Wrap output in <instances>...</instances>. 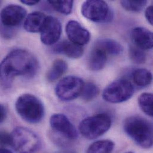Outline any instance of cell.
<instances>
[{
    "instance_id": "6da1fadb",
    "label": "cell",
    "mask_w": 153,
    "mask_h": 153,
    "mask_svg": "<svg viewBox=\"0 0 153 153\" xmlns=\"http://www.w3.org/2000/svg\"><path fill=\"white\" fill-rule=\"evenodd\" d=\"M38 68V61L32 54L22 49L13 50L0 64L1 84L10 88L15 77L32 76Z\"/></svg>"
},
{
    "instance_id": "7a4b0ae2",
    "label": "cell",
    "mask_w": 153,
    "mask_h": 153,
    "mask_svg": "<svg viewBox=\"0 0 153 153\" xmlns=\"http://www.w3.org/2000/svg\"><path fill=\"white\" fill-rule=\"evenodd\" d=\"M123 128L126 134L139 146L149 149L153 146V126L140 116H131L125 119Z\"/></svg>"
},
{
    "instance_id": "3957f363",
    "label": "cell",
    "mask_w": 153,
    "mask_h": 153,
    "mask_svg": "<svg viewBox=\"0 0 153 153\" xmlns=\"http://www.w3.org/2000/svg\"><path fill=\"white\" fill-rule=\"evenodd\" d=\"M16 110L18 114L26 122L38 123L44 116V107L42 102L35 96L23 94L16 102Z\"/></svg>"
},
{
    "instance_id": "277c9868",
    "label": "cell",
    "mask_w": 153,
    "mask_h": 153,
    "mask_svg": "<svg viewBox=\"0 0 153 153\" xmlns=\"http://www.w3.org/2000/svg\"><path fill=\"white\" fill-rule=\"evenodd\" d=\"M111 125V117L107 114L101 113L84 119L79 124V131L84 138L94 140L107 132Z\"/></svg>"
},
{
    "instance_id": "5b68a950",
    "label": "cell",
    "mask_w": 153,
    "mask_h": 153,
    "mask_svg": "<svg viewBox=\"0 0 153 153\" xmlns=\"http://www.w3.org/2000/svg\"><path fill=\"white\" fill-rule=\"evenodd\" d=\"M11 146L17 153H35L39 149L40 140L36 134L24 127H17L11 134Z\"/></svg>"
},
{
    "instance_id": "8992f818",
    "label": "cell",
    "mask_w": 153,
    "mask_h": 153,
    "mask_svg": "<svg viewBox=\"0 0 153 153\" xmlns=\"http://www.w3.org/2000/svg\"><path fill=\"white\" fill-rule=\"evenodd\" d=\"M134 93L132 83L127 79H120L113 81L104 90L103 99L111 103H120L129 100Z\"/></svg>"
},
{
    "instance_id": "52a82bcc",
    "label": "cell",
    "mask_w": 153,
    "mask_h": 153,
    "mask_svg": "<svg viewBox=\"0 0 153 153\" xmlns=\"http://www.w3.org/2000/svg\"><path fill=\"white\" fill-rule=\"evenodd\" d=\"M81 13L85 18L96 23H105L112 19L113 14L106 2L101 0L85 1Z\"/></svg>"
},
{
    "instance_id": "ba28073f",
    "label": "cell",
    "mask_w": 153,
    "mask_h": 153,
    "mask_svg": "<svg viewBox=\"0 0 153 153\" xmlns=\"http://www.w3.org/2000/svg\"><path fill=\"white\" fill-rule=\"evenodd\" d=\"M84 82L75 76L63 78L57 85L55 92L57 97L63 101H72L80 95Z\"/></svg>"
},
{
    "instance_id": "9c48e42d",
    "label": "cell",
    "mask_w": 153,
    "mask_h": 153,
    "mask_svg": "<svg viewBox=\"0 0 153 153\" xmlns=\"http://www.w3.org/2000/svg\"><path fill=\"white\" fill-rule=\"evenodd\" d=\"M62 27L60 20L53 16H47L41 30V42L46 45H52L60 39Z\"/></svg>"
},
{
    "instance_id": "30bf717a",
    "label": "cell",
    "mask_w": 153,
    "mask_h": 153,
    "mask_svg": "<svg viewBox=\"0 0 153 153\" xmlns=\"http://www.w3.org/2000/svg\"><path fill=\"white\" fill-rule=\"evenodd\" d=\"M50 123L54 131L66 138L71 140L77 138L78 133L76 128L65 115L60 113L54 114L50 118Z\"/></svg>"
},
{
    "instance_id": "8fae6325",
    "label": "cell",
    "mask_w": 153,
    "mask_h": 153,
    "mask_svg": "<svg viewBox=\"0 0 153 153\" xmlns=\"http://www.w3.org/2000/svg\"><path fill=\"white\" fill-rule=\"evenodd\" d=\"M26 15V10L18 5L11 4L1 12L0 18L2 23L6 27H15L23 20Z\"/></svg>"
},
{
    "instance_id": "7c38bea8",
    "label": "cell",
    "mask_w": 153,
    "mask_h": 153,
    "mask_svg": "<svg viewBox=\"0 0 153 153\" xmlns=\"http://www.w3.org/2000/svg\"><path fill=\"white\" fill-rule=\"evenodd\" d=\"M66 32L70 41L81 46L87 44L91 38L89 31L75 20L68 22L66 26Z\"/></svg>"
},
{
    "instance_id": "4fadbf2b",
    "label": "cell",
    "mask_w": 153,
    "mask_h": 153,
    "mask_svg": "<svg viewBox=\"0 0 153 153\" xmlns=\"http://www.w3.org/2000/svg\"><path fill=\"white\" fill-rule=\"evenodd\" d=\"M131 38L135 46L144 50L152 49L153 47V33L149 29L137 27L131 32Z\"/></svg>"
},
{
    "instance_id": "5bb4252c",
    "label": "cell",
    "mask_w": 153,
    "mask_h": 153,
    "mask_svg": "<svg viewBox=\"0 0 153 153\" xmlns=\"http://www.w3.org/2000/svg\"><path fill=\"white\" fill-rule=\"evenodd\" d=\"M54 51L57 53L66 55L69 58L79 59L83 54L82 46L76 44L69 40H65L54 47Z\"/></svg>"
},
{
    "instance_id": "9a60e30c",
    "label": "cell",
    "mask_w": 153,
    "mask_h": 153,
    "mask_svg": "<svg viewBox=\"0 0 153 153\" xmlns=\"http://www.w3.org/2000/svg\"><path fill=\"white\" fill-rule=\"evenodd\" d=\"M47 16L40 11H35L29 14L24 23L25 30L30 33L41 32Z\"/></svg>"
},
{
    "instance_id": "2e32d148",
    "label": "cell",
    "mask_w": 153,
    "mask_h": 153,
    "mask_svg": "<svg viewBox=\"0 0 153 153\" xmlns=\"http://www.w3.org/2000/svg\"><path fill=\"white\" fill-rule=\"evenodd\" d=\"M107 54L102 50L95 47L90 53L88 59V67L92 71L102 70L107 62Z\"/></svg>"
},
{
    "instance_id": "e0dca14e",
    "label": "cell",
    "mask_w": 153,
    "mask_h": 153,
    "mask_svg": "<svg viewBox=\"0 0 153 153\" xmlns=\"http://www.w3.org/2000/svg\"><path fill=\"white\" fill-rule=\"evenodd\" d=\"M95 47L104 51L107 55L117 56L123 52V47L118 42L108 38L98 39L95 44Z\"/></svg>"
},
{
    "instance_id": "ac0fdd59",
    "label": "cell",
    "mask_w": 153,
    "mask_h": 153,
    "mask_svg": "<svg viewBox=\"0 0 153 153\" xmlns=\"http://www.w3.org/2000/svg\"><path fill=\"white\" fill-rule=\"evenodd\" d=\"M68 69L66 62L63 60H56L47 74V79L54 82L63 75Z\"/></svg>"
},
{
    "instance_id": "d6986e66",
    "label": "cell",
    "mask_w": 153,
    "mask_h": 153,
    "mask_svg": "<svg viewBox=\"0 0 153 153\" xmlns=\"http://www.w3.org/2000/svg\"><path fill=\"white\" fill-rule=\"evenodd\" d=\"M114 147V143L110 140L97 141L88 147L86 153H111Z\"/></svg>"
},
{
    "instance_id": "ffe728a7",
    "label": "cell",
    "mask_w": 153,
    "mask_h": 153,
    "mask_svg": "<svg viewBox=\"0 0 153 153\" xmlns=\"http://www.w3.org/2000/svg\"><path fill=\"white\" fill-rule=\"evenodd\" d=\"M135 83L139 86H146L152 81V74L147 69H140L135 71L133 74Z\"/></svg>"
},
{
    "instance_id": "44dd1931",
    "label": "cell",
    "mask_w": 153,
    "mask_h": 153,
    "mask_svg": "<svg viewBox=\"0 0 153 153\" xmlns=\"http://www.w3.org/2000/svg\"><path fill=\"white\" fill-rule=\"evenodd\" d=\"M153 94L145 92L142 94L138 99L140 108L147 115L153 117Z\"/></svg>"
},
{
    "instance_id": "7402d4cb",
    "label": "cell",
    "mask_w": 153,
    "mask_h": 153,
    "mask_svg": "<svg viewBox=\"0 0 153 153\" xmlns=\"http://www.w3.org/2000/svg\"><path fill=\"white\" fill-rule=\"evenodd\" d=\"M48 3L58 12L64 14H69L73 8L74 1H53L49 0Z\"/></svg>"
},
{
    "instance_id": "603a6c76",
    "label": "cell",
    "mask_w": 153,
    "mask_h": 153,
    "mask_svg": "<svg viewBox=\"0 0 153 153\" xmlns=\"http://www.w3.org/2000/svg\"><path fill=\"white\" fill-rule=\"evenodd\" d=\"M99 94V89L97 85L91 82L84 83L80 95L85 101H91Z\"/></svg>"
},
{
    "instance_id": "cb8c5ba5",
    "label": "cell",
    "mask_w": 153,
    "mask_h": 153,
    "mask_svg": "<svg viewBox=\"0 0 153 153\" xmlns=\"http://www.w3.org/2000/svg\"><path fill=\"white\" fill-rule=\"evenodd\" d=\"M129 56L131 60L136 64H143L146 61V54L144 50L137 46H131L129 50Z\"/></svg>"
},
{
    "instance_id": "d4e9b609",
    "label": "cell",
    "mask_w": 153,
    "mask_h": 153,
    "mask_svg": "<svg viewBox=\"0 0 153 153\" xmlns=\"http://www.w3.org/2000/svg\"><path fill=\"white\" fill-rule=\"evenodd\" d=\"M122 6L127 11L132 12H140L144 9L147 1L146 0L140 1H122Z\"/></svg>"
},
{
    "instance_id": "484cf974",
    "label": "cell",
    "mask_w": 153,
    "mask_h": 153,
    "mask_svg": "<svg viewBox=\"0 0 153 153\" xmlns=\"http://www.w3.org/2000/svg\"><path fill=\"white\" fill-rule=\"evenodd\" d=\"M12 139L11 134L4 132H0V145L2 146H11Z\"/></svg>"
},
{
    "instance_id": "4316f807",
    "label": "cell",
    "mask_w": 153,
    "mask_h": 153,
    "mask_svg": "<svg viewBox=\"0 0 153 153\" xmlns=\"http://www.w3.org/2000/svg\"><path fill=\"white\" fill-rule=\"evenodd\" d=\"M153 5H150L146 9L145 12L146 17L151 25H153Z\"/></svg>"
},
{
    "instance_id": "83f0119b",
    "label": "cell",
    "mask_w": 153,
    "mask_h": 153,
    "mask_svg": "<svg viewBox=\"0 0 153 153\" xmlns=\"http://www.w3.org/2000/svg\"><path fill=\"white\" fill-rule=\"evenodd\" d=\"M7 112L5 107L0 104V123L3 122L6 118Z\"/></svg>"
},
{
    "instance_id": "f1b7e54d",
    "label": "cell",
    "mask_w": 153,
    "mask_h": 153,
    "mask_svg": "<svg viewBox=\"0 0 153 153\" xmlns=\"http://www.w3.org/2000/svg\"><path fill=\"white\" fill-rule=\"evenodd\" d=\"M20 2L27 5H35L39 2L38 0H21Z\"/></svg>"
},
{
    "instance_id": "f546056e",
    "label": "cell",
    "mask_w": 153,
    "mask_h": 153,
    "mask_svg": "<svg viewBox=\"0 0 153 153\" xmlns=\"http://www.w3.org/2000/svg\"><path fill=\"white\" fill-rule=\"evenodd\" d=\"M0 153H13L11 151L4 149V148H0Z\"/></svg>"
},
{
    "instance_id": "4dcf8cb0",
    "label": "cell",
    "mask_w": 153,
    "mask_h": 153,
    "mask_svg": "<svg viewBox=\"0 0 153 153\" xmlns=\"http://www.w3.org/2000/svg\"><path fill=\"white\" fill-rule=\"evenodd\" d=\"M132 153V152H127V153Z\"/></svg>"
}]
</instances>
